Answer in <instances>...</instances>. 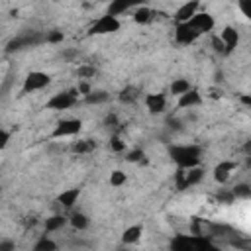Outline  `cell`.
Instances as JSON below:
<instances>
[{
  "label": "cell",
  "instance_id": "obj_1",
  "mask_svg": "<svg viewBox=\"0 0 251 251\" xmlns=\"http://www.w3.org/2000/svg\"><path fill=\"white\" fill-rule=\"evenodd\" d=\"M200 153H202V149L198 145H173L169 149V155L180 169L196 167L200 163Z\"/></svg>",
  "mask_w": 251,
  "mask_h": 251
},
{
  "label": "cell",
  "instance_id": "obj_2",
  "mask_svg": "<svg viewBox=\"0 0 251 251\" xmlns=\"http://www.w3.org/2000/svg\"><path fill=\"white\" fill-rule=\"evenodd\" d=\"M204 176V171L196 165V167H188V169H178L176 173V188L178 190H184L192 184H198Z\"/></svg>",
  "mask_w": 251,
  "mask_h": 251
},
{
  "label": "cell",
  "instance_id": "obj_3",
  "mask_svg": "<svg viewBox=\"0 0 251 251\" xmlns=\"http://www.w3.org/2000/svg\"><path fill=\"white\" fill-rule=\"evenodd\" d=\"M41 41H45V35H43V33H39V31H27V33H24V35L14 37V39L8 43L6 49L12 53V51H20V49H24V47L39 45Z\"/></svg>",
  "mask_w": 251,
  "mask_h": 251
},
{
  "label": "cell",
  "instance_id": "obj_4",
  "mask_svg": "<svg viewBox=\"0 0 251 251\" xmlns=\"http://www.w3.org/2000/svg\"><path fill=\"white\" fill-rule=\"evenodd\" d=\"M118 29H120V20H118L116 16L106 14V16H102L98 22H94V24L90 25L88 33H92V35H104V33H114V31H118Z\"/></svg>",
  "mask_w": 251,
  "mask_h": 251
},
{
  "label": "cell",
  "instance_id": "obj_5",
  "mask_svg": "<svg viewBox=\"0 0 251 251\" xmlns=\"http://www.w3.org/2000/svg\"><path fill=\"white\" fill-rule=\"evenodd\" d=\"M51 82V76L47 73L41 71H31L25 78H24V92H33V90H41Z\"/></svg>",
  "mask_w": 251,
  "mask_h": 251
},
{
  "label": "cell",
  "instance_id": "obj_6",
  "mask_svg": "<svg viewBox=\"0 0 251 251\" xmlns=\"http://www.w3.org/2000/svg\"><path fill=\"white\" fill-rule=\"evenodd\" d=\"M76 102V92L71 90V92H57L55 96H51L47 100V108L49 110H67L71 106H75Z\"/></svg>",
  "mask_w": 251,
  "mask_h": 251
},
{
  "label": "cell",
  "instance_id": "obj_7",
  "mask_svg": "<svg viewBox=\"0 0 251 251\" xmlns=\"http://www.w3.org/2000/svg\"><path fill=\"white\" fill-rule=\"evenodd\" d=\"M80 127H82V122H80V120H75V118H71V120H61V122L55 126V129H53V137L75 135V133L80 131Z\"/></svg>",
  "mask_w": 251,
  "mask_h": 251
},
{
  "label": "cell",
  "instance_id": "obj_8",
  "mask_svg": "<svg viewBox=\"0 0 251 251\" xmlns=\"http://www.w3.org/2000/svg\"><path fill=\"white\" fill-rule=\"evenodd\" d=\"M198 35H200V31H196V29H194L192 25H188L186 22L178 24L176 29H175V39H176L178 43H182V45L194 43V41L198 39Z\"/></svg>",
  "mask_w": 251,
  "mask_h": 251
},
{
  "label": "cell",
  "instance_id": "obj_9",
  "mask_svg": "<svg viewBox=\"0 0 251 251\" xmlns=\"http://www.w3.org/2000/svg\"><path fill=\"white\" fill-rule=\"evenodd\" d=\"M186 24L192 25L196 31L204 33V31H210V29L214 27V18H212L210 14H206V12H202V14H194Z\"/></svg>",
  "mask_w": 251,
  "mask_h": 251
},
{
  "label": "cell",
  "instance_id": "obj_10",
  "mask_svg": "<svg viewBox=\"0 0 251 251\" xmlns=\"http://www.w3.org/2000/svg\"><path fill=\"white\" fill-rule=\"evenodd\" d=\"M145 0H112L110 8H108V14L110 16H120L124 12H127L129 8L137 6V4H143Z\"/></svg>",
  "mask_w": 251,
  "mask_h": 251
},
{
  "label": "cell",
  "instance_id": "obj_11",
  "mask_svg": "<svg viewBox=\"0 0 251 251\" xmlns=\"http://www.w3.org/2000/svg\"><path fill=\"white\" fill-rule=\"evenodd\" d=\"M196 10H198V0H190V2L182 4V6L176 10L175 18H176V22H178V24H182V22H188V20H190V18L196 14Z\"/></svg>",
  "mask_w": 251,
  "mask_h": 251
},
{
  "label": "cell",
  "instance_id": "obj_12",
  "mask_svg": "<svg viewBox=\"0 0 251 251\" xmlns=\"http://www.w3.org/2000/svg\"><path fill=\"white\" fill-rule=\"evenodd\" d=\"M233 169H235V163H233V161H222V163L216 165V169H214V178H216L220 184H224V182L229 178V175H231Z\"/></svg>",
  "mask_w": 251,
  "mask_h": 251
},
{
  "label": "cell",
  "instance_id": "obj_13",
  "mask_svg": "<svg viewBox=\"0 0 251 251\" xmlns=\"http://www.w3.org/2000/svg\"><path fill=\"white\" fill-rule=\"evenodd\" d=\"M220 39L224 41V53H229V51L235 49V45H237V41H239V33H237L233 27H226V29L222 31V37H220Z\"/></svg>",
  "mask_w": 251,
  "mask_h": 251
},
{
  "label": "cell",
  "instance_id": "obj_14",
  "mask_svg": "<svg viewBox=\"0 0 251 251\" xmlns=\"http://www.w3.org/2000/svg\"><path fill=\"white\" fill-rule=\"evenodd\" d=\"M200 102H202L200 94L196 90H192V88H188L186 92H182L178 96V108H192V106H198Z\"/></svg>",
  "mask_w": 251,
  "mask_h": 251
},
{
  "label": "cell",
  "instance_id": "obj_15",
  "mask_svg": "<svg viewBox=\"0 0 251 251\" xmlns=\"http://www.w3.org/2000/svg\"><path fill=\"white\" fill-rule=\"evenodd\" d=\"M165 104H167V100H165L163 94H149V96L145 98V106H147V110H149L151 114L163 112V110H165Z\"/></svg>",
  "mask_w": 251,
  "mask_h": 251
},
{
  "label": "cell",
  "instance_id": "obj_16",
  "mask_svg": "<svg viewBox=\"0 0 251 251\" xmlns=\"http://www.w3.org/2000/svg\"><path fill=\"white\" fill-rule=\"evenodd\" d=\"M78 194H80L78 188H69V190H65V192L59 196L61 206H65V208H73L75 202H76V198H78Z\"/></svg>",
  "mask_w": 251,
  "mask_h": 251
},
{
  "label": "cell",
  "instance_id": "obj_17",
  "mask_svg": "<svg viewBox=\"0 0 251 251\" xmlns=\"http://www.w3.org/2000/svg\"><path fill=\"white\" fill-rule=\"evenodd\" d=\"M139 237H141V226H131V227H127V229L124 231L122 241H124V243H135Z\"/></svg>",
  "mask_w": 251,
  "mask_h": 251
},
{
  "label": "cell",
  "instance_id": "obj_18",
  "mask_svg": "<svg viewBox=\"0 0 251 251\" xmlns=\"http://www.w3.org/2000/svg\"><path fill=\"white\" fill-rule=\"evenodd\" d=\"M188 88H190V82H188L186 78H176V80H173V84H171V94L180 96V94L186 92Z\"/></svg>",
  "mask_w": 251,
  "mask_h": 251
},
{
  "label": "cell",
  "instance_id": "obj_19",
  "mask_svg": "<svg viewBox=\"0 0 251 251\" xmlns=\"http://www.w3.org/2000/svg\"><path fill=\"white\" fill-rule=\"evenodd\" d=\"M137 96H139V90H137V88H133V86H126V88L120 92V100H122V102H126V104L135 102V100H137Z\"/></svg>",
  "mask_w": 251,
  "mask_h": 251
},
{
  "label": "cell",
  "instance_id": "obj_20",
  "mask_svg": "<svg viewBox=\"0 0 251 251\" xmlns=\"http://www.w3.org/2000/svg\"><path fill=\"white\" fill-rule=\"evenodd\" d=\"M65 218L63 216H51V218H47L45 220V229L47 231H55V229H61L63 226H65Z\"/></svg>",
  "mask_w": 251,
  "mask_h": 251
},
{
  "label": "cell",
  "instance_id": "obj_21",
  "mask_svg": "<svg viewBox=\"0 0 251 251\" xmlns=\"http://www.w3.org/2000/svg\"><path fill=\"white\" fill-rule=\"evenodd\" d=\"M151 18H153V12H151L149 8H139V10L133 14V20H135L137 24H149Z\"/></svg>",
  "mask_w": 251,
  "mask_h": 251
},
{
  "label": "cell",
  "instance_id": "obj_22",
  "mask_svg": "<svg viewBox=\"0 0 251 251\" xmlns=\"http://www.w3.org/2000/svg\"><path fill=\"white\" fill-rule=\"evenodd\" d=\"M71 226L76 227V229H84V227L88 226V218H86L84 214H80V212H75V214L71 216Z\"/></svg>",
  "mask_w": 251,
  "mask_h": 251
},
{
  "label": "cell",
  "instance_id": "obj_23",
  "mask_svg": "<svg viewBox=\"0 0 251 251\" xmlns=\"http://www.w3.org/2000/svg\"><path fill=\"white\" fill-rule=\"evenodd\" d=\"M108 98H110L108 92H102V90H100V92H92V90H90V92L86 94V102H88V104H102V102H106Z\"/></svg>",
  "mask_w": 251,
  "mask_h": 251
},
{
  "label": "cell",
  "instance_id": "obj_24",
  "mask_svg": "<svg viewBox=\"0 0 251 251\" xmlns=\"http://www.w3.org/2000/svg\"><path fill=\"white\" fill-rule=\"evenodd\" d=\"M92 149H94V143H92L90 139H82V141H76V143L73 145V151H75V153H80V155H82V153H90Z\"/></svg>",
  "mask_w": 251,
  "mask_h": 251
},
{
  "label": "cell",
  "instance_id": "obj_25",
  "mask_svg": "<svg viewBox=\"0 0 251 251\" xmlns=\"http://www.w3.org/2000/svg\"><path fill=\"white\" fill-rule=\"evenodd\" d=\"M35 251H53V249H57V245L51 241V239H47V237H43L41 241H37L35 243V247H33Z\"/></svg>",
  "mask_w": 251,
  "mask_h": 251
},
{
  "label": "cell",
  "instance_id": "obj_26",
  "mask_svg": "<svg viewBox=\"0 0 251 251\" xmlns=\"http://www.w3.org/2000/svg\"><path fill=\"white\" fill-rule=\"evenodd\" d=\"M231 192H233L235 198H249V196H251V188H249L247 184H237Z\"/></svg>",
  "mask_w": 251,
  "mask_h": 251
},
{
  "label": "cell",
  "instance_id": "obj_27",
  "mask_svg": "<svg viewBox=\"0 0 251 251\" xmlns=\"http://www.w3.org/2000/svg\"><path fill=\"white\" fill-rule=\"evenodd\" d=\"M124 182H126V173L114 171V173L110 175V184H112V186H122Z\"/></svg>",
  "mask_w": 251,
  "mask_h": 251
},
{
  "label": "cell",
  "instance_id": "obj_28",
  "mask_svg": "<svg viewBox=\"0 0 251 251\" xmlns=\"http://www.w3.org/2000/svg\"><path fill=\"white\" fill-rule=\"evenodd\" d=\"M218 200H220V202H224V204H231V202L235 200V196H233V192H231V190H222V192L218 194Z\"/></svg>",
  "mask_w": 251,
  "mask_h": 251
},
{
  "label": "cell",
  "instance_id": "obj_29",
  "mask_svg": "<svg viewBox=\"0 0 251 251\" xmlns=\"http://www.w3.org/2000/svg\"><path fill=\"white\" fill-rule=\"evenodd\" d=\"M110 147H112L114 151H124V149H126V143H124L118 135H114V137H112V141H110Z\"/></svg>",
  "mask_w": 251,
  "mask_h": 251
},
{
  "label": "cell",
  "instance_id": "obj_30",
  "mask_svg": "<svg viewBox=\"0 0 251 251\" xmlns=\"http://www.w3.org/2000/svg\"><path fill=\"white\" fill-rule=\"evenodd\" d=\"M45 41H49V43H59V41H63V33H61V31H51V33L45 35Z\"/></svg>",
  "mask_w": 251,
  "mask_h": 251
},
{
  "label": "cell",
  "instance_id": "obj_31",
  "mask_svg": "<svg viewBox=\"0 0 251 251\" xmlns=\"http://www.w3.org/2000/svg\"><path fill=\"white\" fill-rule=\"evenodd\" d=\"M239 8L245 18H251V0H239Z\"/></svg>",
  "mask_w": 251,
  "mask_h": 251
},
{
  "label": "cell",
  "instance_id": "obj_32",
  "mask_svg": "<svg viewBox=\"0 0 251 251\" xmlns=\"http://www.w3.org/2000/svg\"><path fill=\"white\" fill-rule=\"evenodd\" d=\"M76 75H78V76H92V75H94V67H80V69L76 71Z\"/></svg>",
  "mask_w": 251,
  "mask_h": 251
},
{
  "label": "cell",
  "instance_id": "obj_33",
  "mask_svg": "<svg viewBox=\"0 0 251 251\" xmlns=\"http://www.w3.org/2000/svg\"><path fill=\"white\" fill-rule=\"evenodd\" d=\"M143 157V151L141 149H135V151H131L129 155H127V161H139Z\"/></svg>",
  "mask_w": 251,
  "mask_h": 251
},
{
  "label": "cell",
  "instance_id": "obj_34",
  "mask_svg": "<svg viewBox=\"0 0 251 251\" xmlns=\"http://www.w3.org/2000/svg\"><path fill=\"white\" fill-rule=\"evenodd\" d=\"M212 43H214V49H216V51H222V53H224V41H222L220 37H214Z\"/></svg>",
  "mask_w": 251,
  "mask_h": 251
},
{
  "label": "cell",
  "instance_id": "obj_35",
  "mask_svg": "<svg viewBox=\"0 0 251 251\" xmlns=\"http://www.w3.org/2000/svg\"><path fill=\"white\" fill-rule=\"evenodd\" d=\"M8 139H10V133H8V131H0V149L6 147Z\"/></svg>",
  "mask_w": 251,
  "mask_h": 251
},
{
  "label": "cell",
  "instance_id": "obj_36",
  "mask_svg": "<svg viewBox=\"0 0 251 251\" xmlns=\"http://www.w3.org/2000/svg\"><path fill=\"white\" fill-rule=\"evenodd\" d=\"M10 249H14L12 241H0V251H10Z\"/></svg>",
  "mask_w": 251,
  "mask_h": 251
},
{
  "label": "cell",
  "instance_id": "obj_37",
  "mask_svg": "<svg viewBox=\"0 0 251 251\" xmlns=\"http://www.w3.org/2000/svg\"><path fill=\"white\" fill-rule=\"evenodd\" d=\"M78 90H80L82 94H88V92H90V86H88V82H80V84H78Z\"/></svg>",
  "mask_w": 251,
  "mask_h": 251
},
{
  "label": "cell",
  "instance_id": "obj_38",
  "mask_svg": "<svg viewBox=\"0 0 251 251\" xmlns=\"http://www.w3.org/2000/svg\"><path fill=\"white\" fill-rule=\"evenodd\" d=\"M106 124H108V126H116V116H114V114L108 116V118H106Z\"/></svg>",
  "mask_w": 251,
  "mask_h": 251
},
{
  "label": "cell",
  "instance_id": "obj_39",
  "mask_svg": "<svg viewBox=\"0 0 251 251\" xmlns=\"http://www.w3.org/2000/svg\"><path fill=\"white\" fill-rule=\"evenodd\" d=\"M241 100H243V104H247V106H249V104H251V98H249V96H243V98H241Z\"/></svg>",
  "mask_w": 251,
  "mask_h": 251
}]
</instances>
